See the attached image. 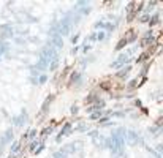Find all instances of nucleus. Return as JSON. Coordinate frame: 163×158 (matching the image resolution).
Wrapping results in <instances>:
<instances>
[{
  "instance_id": "1",
  "label": "nucleus",
  "mask_w": 163,
  "mask_h": 158,
  "mask_svg": "<svg viewBox=\"0 0 163 158\" xmlns=\"http://www.w3.org/2000/svg\"><path fill=\"white\" fill-rule=\"evenodd\" d=\"M70 29H71V22L68 21V18L62 19L60 25H59V37L67 35V33H70Z\"/></svg>"
},
{
  "instance_id": "4",
  "label": "nucleus",
  "mask_w": 163,
  "mask_h": 158,
  "mask_svg": "<svg viewBox=\"0 0 163 158\" xmlns=\"http://www.w3.org/2000/svg\"><path fill=\"white\" fill-rule=\"evenodd\" d=\"M128 70H130V68H128V66H127V68H125V70H122V71H120V73H119V76H120V78H122V76H123V75H127V73H128Z\"/></svg>"
},
{
  "instance_id": "2",
  "label": "nucleus",
  "mask_w": 163,
  "mask_h": 158,
  "mask_svg": "<svg viewBox=\"0 0 163 158\" xmlns=\"http://www.w3.org/2000/svg\"><path fill=\"white\" fill-rule=\"evenodd\" d=\"M92 138H93V142H95V145H98V147H103V145H105V142H106V141H105L102 136H98V134H95V133H92Z\"/></svg>"
},
{
  "instance_id": "3",
  "label": "nucleus",
  "mask_w": 163,
  "mask_h": 158,
  "mask_svg": "<svg viewBox=\"0 0 163 158\" xmlns=\"http://www.w3.org/2000/svg\"><path fill=\"white\" fill-rule=\"evenodd\" d=\"M22 122H25V114L21 116V117H18V120H16L14 123H16V125H22Z\"/></svg>"
}]
</instances>
